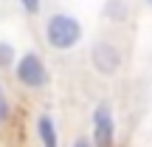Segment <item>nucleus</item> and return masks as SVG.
Returning <instances> with one entry per match:
<instances>
[{"label": "nucleus", "mask_w": 152, "mask_h": 147, "mask_svg": "<svg viewBox=\"0 0 152 147\" xmlns=\"http://www.w3.org/2000/svg\"><path fill=\"white\" fill-rule=\"evenodd\" d=\"M104 17H107L110 23H124L127 17H130L127 0H107V3H104Z\"/></svg>", "instance_id": "nucleus-6"}, {"label": "nucleus", "mask_w": 152, "mask_h": 147, "mask_svg": "<svg viewBox=\"0 0 152 147\" xmlns=\"http://www.w3.org/2000/svg\"><path fill=\"white\" fill-rule=\"evenodd\" d=\"M20 9L26 11L28 17H37L39 9H42V0H20Z\"/></svg>", "instance_id": "nucleus-9"}, {"label": "nucleus", "mask_w": 152, "mask_h": 147, "mask_svg": "<svg viewBox=\"0 0 152 147\" xmlns=\"http://www.w3.org/2000/svg\"><path fill=\"white\" fill-rule=\"evenodd\" d=\"M11 71H14V79L20 82L23 88H28V91H42V88H48V82H51L48 65H45V60L37 54V51L20 54Z\"/></svg>", "instance_id": "nucleus-2"}, {"label": "nucleus", "mask_w": 152, "mask_h": 147, "mask_svg": "<svg viewBox=\"0 0 152 147\" xmlns=\"http://www.w3.org/2000/svg\"><path fill=\"white\" fill-rule=\"evenodd\" d=\"M90 125H93V144L96 147H115V110L110 102H99L90 113Z\"/></svg>", "instance_id": "nucleus-3"}, {"label": "nucleus", "mask_w": 152, "mask_h": 147, "mask_svg": "<svg viewBox=\"0 0 152 147\" xmlns=\"http://www.w3.org/2000/svg\"><path fill=\"white\" fill-rule=\"evenodd\" d=\"M34 130H37L39 147H59V130H56V122L51 113H39L34 122Z\"/></svg>", "instance_id": "nucleus-5"}, {"label": "nucleus", "mask_w": 152, "mask_h": 147, "mask_svg": "<svg viewBox=\"0 0 152 147\" xmlns=\"http://www.w3.org/2000/svg\"><path fill=\"white\" fill-rule=\"evenodd\" d=\"M17 57H20V54H17L14 45H11L9 40H0V68H3V71H6V68H14Z\"/></svg>", "instance_id": "nucleus-7"}, {"label": "nucleus", "mask_w": 152, "mask_h": 147, "mask_svg": "<svg viewBox=\"0 0 152 147\" xmlns=\"http://www.w3.org/2000/svg\"><path fill=\"white\" fill-rule=\"evenodd\" d=\"M9 116H11V102H9L6 88L0 85V125H3V122H9Z\"/></svg>", "instance_id": "nucleus-8"}, {"label": "nucleus", "mask_w": 152, "mask_h": 147, "mask_svg": "<svg viewBox=\"0 0 152 147\" xmlns=\"http://www.w3.org/2000/svg\"><path fill=\"white\" fill-rule=\"evenodd\" d=\"M141 3H144V6H152V0H141Z\"/></svg>", "instance_id": "nucleus-11"}, {"label": "nucleus", "mask_w": 152, "mask_h": 147, "mask_svg": "<svg viewBox=\"0 0 152 147\" xmlns=\"http://www.w3.org/2000/svg\"><path fill=\"white\" fill-rule=\"evenodd\" d=\"M45 43L51 45L54 51H71L76 45L82 43V37H85V28H82L79 17L68 14V11H54V14H48V20H45Z\"/></svg>", "instance_id": "nucleus-1"}, {"label": "nucleus", "mask_w": 152, "mask_h": 147, "mask_svg": "<svg viewBox=\"0 0 152 147\" xmlns=\"http://www.w3.org/2000/svg\"><path fill=\"white\" fill-rule=\"evenodd\" d=\"M71 147H96V144H93V139H90V136H76Z\"/></svg>", "instance_id": "nucleus-10"}, {"label": "nucleus", "mask_w": 152, "mask_h": 147, "mask_svg": "<svg viewBox=\"0 0 152 147\" xmlns=\"http://www.w3.org/2000/svg\"><path fill=\"white\" fill-rule=\"evenodd\" d=\"M90 62L102 76H113L121 68V51L110 40H96L93 48H90Z\"/></svg>", "instance_id": "nucleus-4"}]
</instances>
